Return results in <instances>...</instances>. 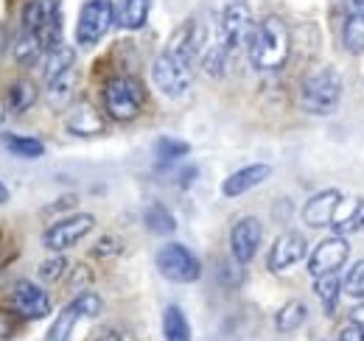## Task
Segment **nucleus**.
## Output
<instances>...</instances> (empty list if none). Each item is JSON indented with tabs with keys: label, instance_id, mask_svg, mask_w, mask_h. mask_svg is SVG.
<instances>
[{
	"label": "nucleus",
	"instance_id": "obj_11",
	"mask_svg": "<svg viewBox=\"0 0 364 341\" xmlns=\"http://www.w3.org/2000/svg\"><path fill=\"white\" fill-rule=\"evenodd\" d=\"M261 241H264V227L255 215H244L230 227V255L238 266H247L258 255Z\"/></svg>",
	"mask_w": 364,
	"mask_h": 341
},
{
	"label": "nucleus",
	"instance_id": "obj_39",
	"mask_svg": "<svg viewBox=\"0 0 364 341\" xmlns=\"http://www.w3.org/2000/svg\"><path fill=\"white\" fill-rule=\"evenodd\" d=\"M348 6L353 14H364V0H348Z\"/></svg>",
	"mask_w": 364,
	"mask_h": 341
},
{
	"label": "nucleus",
	"instance_id": "obj_25",
	"mask_svg": "<svg viewBox=\"0 0 364 341\" xmlns=\"http://www.w3.org/2000/svg\"><path fill=\"white\" fill-rule=\"evenodd\" d=\"M306 319H309V308H306V302L291 299V302H286V305L274 313V330H277V333H294V330L303 328Z\"/></svg>",
	"mask_w": 364,
	"mask_h": 341
},
{
	"label": "nucleus",
	"instance_id": "obj_10",
	"mask_svg": "<svg viewBox=\"0 0 364 341\" xmlns=\"http://www.w3.org/2000/svg\"><path fill=\"white\" fill-rule=\"evenodd\" d=\"M252 11L244 0H230L222 11V40L219 43L228 48V53H235L238 48H247L250 34H252Z\"/></svg>",
	"mask_w": 364,
	"mask_h": 341
},
{
	"label": "nucleus",
	"instance_id": "obj_9",
	"mask_svg": "<svg viewBox=\"0 0 364 341\" xmlns=\"http://www.w3.org/2000/svg\"><path fill=\"white\" fill-rule=\"evenodd\" d=\"M95 229V215L90 213H76L68 215L56 224H50L46 232H43V247L48 252H65V249H73L76 244H82L87 235Z\"/></svg>",
	"mask_w": 364,
	"mask_h": 341
},
{
	"label": "nucleus",
	"instance_id": "obj_3",
	"mask_svg": "<svg viewBox=\"0 0 364 341\" xmlns=\"http://www.w3.org/2000/svg\"><path fill=\"white\" fill-rule=\"evenodd\" d=\"M101 101H104V112L112 121H135L143 112L146 104V90L135 76H112L107 79V85L101 90Z\"/></svg>",
	"mask_w": 364,
	"mask_h": 341
},
{
	"label": "nucleus",
	"instance_id": "obj_28",
	"mask_svg": "<svg viewBox=\"0 0 364 341\" xmlns=\"http://www.w3.org/2000/svg\"><path fill=\"white\" fill-rule=\"evenodd\" d=\"M342 45L348 53L362 56L364 53V14H348L345 26H342Z\"/></svg>",
	"mask_w": 364,
	"mask_h": 341
},
{
	"label": "nucleus",
	"instance_id": "obj_34",
	"mask_svg": "<svg viewBox=\"0 0 364 341\" xmlns=\"http://www.w3.org/2000/svg\"><path fill=\"white\" fill-rule=\"evenodd\" d=\"M20 313L14 310V313H9V310H0V341H9L14 339V333H17V328H20Z\"/></svg>",
	"mask_w": 364,
	"mask_h": 341
},
{
	"label": "nucleus",
	"instance_id": "obj_29",
	"mask_svg": "<svg viewBox=\"0 0 364 341\" xmlns=\"http://www.w3.org/2000/svg\"><path fill=\"white\" fill-rule=\"evenodd\" d=\"M46 87H48V101H50V107H56V109L68 107V104H70V98H73V90H76V67H73V70H68L65 76H59V79L48 82Z\"/></svg>",
	"mask_w": 364,
	"mask_h": 341
},
{
	"label": "nucleus",
	"instance_id": "obj_42",
	"mask_svg": "<svg viewBox=\"0 0 364 341\" xmlns=\"http://www.w3.org/2000/svg\"><path fill=\"white\" fill-rule=\"evenodd\" d=\"M0 121H3V112H0Z\"/></svg>",
	"mask_w": 364,
	"mask_h": 341
},
{
	"label": "nucleus",
	"instance_id": "obj_26",
	"mask_svg": "<svg viewBox=\"0 0 364 341\" xmlns=\"http://www.w3.org/2000/svg\"><path fill=\"white\" fill-rule=\"evenodd\" d=\"M73 67H76V50L65 43L56 45L46 56V85L53 82V79H59V76H65Z\"/></svg>",
	"mask_w": 364,
	"mask_h": 341
},
{
	"label": "nucleus",
	"instance_id": "obj_33",
	"mask_svg": "<svg viewBox=\"0 0 364 341\" xmlns=\"http://www.w3.org/2000/svg\"><path fill=\"white\" fill-rule=\"evenodd\" d=\"M65 271H68V260L59 255V252L53 257H48V260H43L40 269H37L40 280H46V283H59L65 277Z\"/></svg>",
	"mask_w": 364,
	"mask_h": 341
},
{
	"label": "nucleus",
	"instance_id": "obj_19",
	"mask_svg": "<svg viewBox=\"0 0 364 341\" xmlns=\"http://www.w3.org/2000/svg\"><path fill=\"white\" fill-rule=\"evenodd\" d=\"M65 129H68L70 134H76V137H95V134H104L107 126H104L101 112H95L90 104H79V107L68 115Z\"/></svg>",
	"mask_w": 364,
	"mask_h": 341
},
{
	"label": "nucleus",
	"instance_id": "obj_13",
	"mask_svg": "<svg viewBox=\"0 0 364 341\" xmlns=\"http://www.w3.org/2000/svg\"><path fill=\"white\" fill-rule=\"evenodd\" d=\"M11 305L23 319H31V322H40L50 313L48 291L40 288L37 283H31V280H17L11 286Z\"/></svg>",
	"mask_w": 364,
	"mask_h": 341
},
{
	"label": "nucleus",
	"instance_id": "obj_40",
	"mask_svg": "<svg viewBox=\"0 0 364 341\" xmlns=\"http://www.w3.org/2000/svg\"><path fill=\"white\" fill-rule=\"evenodd\" d=\"M95 341H124L121 333H104V336H98Z\"/></svg>",
	"mask_w": 364,
	"mask_h": 341
},
{
	"label": "nucleus",
	"instance_id": "obj_38",
	"mask_svg": "<svg viewBox=\"0 0 364 341\" xmlns=\"http://www.w3.org/2000/svg\"><path fill=\"white\" fill-rule=\"evenodd\" d=\"M350 322H356V325H362L364 328V302H359V305L350 310Z\"/></svg>",
	"mask_w": 364,
	"mask_h": 341
},
{
	"label": "nucleus",
	"instance_id": "obj_35",
	"mask_svg": "<svg viewBox=\"0 0 364 341\" xmlns=\"http://www.w3.org/2000/svg\"><path fill=\"white\" fill-rule=\"evenodd\" d=\"M118 252H121V241H118V238H112V235L101 238V241H98V247H95V255L98 257L118 255Z\"/></svg>",
	"mask_w": 364,
	"mask_h": 341
},
{
	"label": "nucleus",
	"instance_id": "obj_17",
	"mask_svg": "<svg viewBox=\"0 0 364 341\" xmlns=\"http://www.w3.org/2000/svg\"><path fill=\"white\" fill-rule=\"evenodd\" d=\"M331 229L336 235H353V232H362L364 229V199H342L333 221H331Z\"/></svg>",
	"mask_w": 364,
	"mask_h": 341
},
{
	"label": "nucleus",
	"instance_id": "obj_7",
	"mask_svg": "<svg viewBox=\"0 0 364 341\" xmlns=\"http://www.w3.org/2000/svg\"><path fill=\"white\" fill-rule=\"evenodd\" d=\"M154 266H157V271H160L168 283H180V286L196 283V280L202 277V263H199V257L193 255L185 244H177V241H171V244H166V247L157 249Z\"/></svg>",
	"mask_w": 364,
	"mask_h": 341
},
{
	"label": "nucleus",
	"instance_id": "obj_31",
	"mask_svg": "<svg viewBox=\"0 0 364 341\" xmlns=\"http://www.w3.org/2000/svg\"><path fill=\"white\" fill-rule=\"evenodd\" d=\"M228 48L222 43L210 45L208 50H205V56H202V65H205V73L208 76H225V67H228Z\"/></svg>",
	"mask_w": 364,
	"mask_h": 341
},
{
	"label": "nucleus",
	"instance_id": "obj_27",
	"mask_svg": "<svg viewBox=\"0 0 364 341\" xmlns=\"http://www.w3.org/2000/svg\"><path fill=\"white\" fill-rule=\"evenodd\" d=\"M314 291H317L319 302H322V310H325L328 316H333L336 308H339V297H342V283H339L336 271L317 277V280H314Z\"/></svg>",
	"mask_w": 364,
	"mask_h": 341
},
{
	"label": "nucleus",
	"instance_id": "obj_24",
	"mask_svg": "<svg viewBox=\"0 0 364 341\" xmlns=\"http://www.w3.org/2000/svg\"><path fill=\"white\" fill-rule=\"evenodd\" d=\"M143 224L154 235H171V232H177V218H174V213L163 202H151L143 210Z\"/></svg>",
	"mask_w": 364,
	"mask_h": 341
},
{
	"label": "nucleus",
	"instance_id": "obj_37",
	"mask_svg": "<svg viewBox=\"0 0 364 341\" xmlns=\"http://www.w3.org/2000/svg\"><path fill=\"white\" fill-rule=\"evenodd\" d=\"M9 45H11V34H9V26H6V23H0V56H6Z\"/></svg>",
	"mask_w": 364,
	"mask_h": 341
},
{
	"label": "nucleus",
	"instance_id": "obj_36",
	"mask_svg": "<svg viewBox=\"0 0 364 341\" xmlns=\"http://www.w3.org/2000/svg\"><path fill=\"white\" fill-rule=\"evenodd\" d=\"M339 341H364V328L362 325H356V322L345 325L342 333H339Z\"/></svg>",
	"mask_w": 364,
	"mask_h": 341
},
{
	"label": "nucleus",
	"instance_id": "obj_18",
	"mask_svg": "<svg viewBox=\"0 0 364 341\" xmlns=\"http://www.w3.org/2000/svg\"><path fill=\"white\" fill-rule=\"evenodd\" d=\"M11 53L20 67H34L40 59L48 56V45L37 31H20V37L11 45Z\"/></svg>",
	"mask_w": 364,
	"mask_h": 341
},
{
	"label": "nucleus",
	"instance_id": "obj_15",
	"mask_svg": "<svg viewBox=\"0 0 364 341\" xmlns=\"http://www.w3.org/2000/svg\"><path fill=\"white\" fill-rule=\"evenodd\" d=\"M269 176H272V166H269V163H252V166H244V168L232 170L228 179L222 182V196L238 199V196L255 190L258 185H264Z\"/></svg>",
	"mask_w": 364,
	"mask_h": 341
},
{
	"label": "nucleus",
	"instance_id": "obj_22",
	"mask_svg": "<svg viewBox=\"0 0 364 341\" xmlns=\"http://www.w3.org/2000/svg\"><path fill=\"white\" fill-rule=\"evenodd\" d=\"M37 98H40V92H37L34 82H28V79L14 82V85L9 87V92H6V109L11 115H23V112H28L37 104Z\"/></svg>",
	"mask_w": 364,
	"mask_h": 341
},
{
	"label": "nucleus",
	"instance_id": "obj_5",
	"mask_svg": "<svg viewBox=\"0 0 364 341\" xmlns=\"http://www.w3.org/2000/svg\"><path fill=\"white\" fill-rule=\"evenodd\" d=\"M104 310V302L95 291H82L70 299L53 319V325L48 328L46 341H73L76 339V330L85 325V322H92L98 319Z\"/></svg>",
	"mask_w": 364,
	"mask_h": 341
},
{
	"label": "nucleus",
	"instance_id": "obj_8",
	"mask_svg": "<svg viewBox=\"0 0 364 341\" xmlns=\"http://www.w3.org/2000/svg\"><path fill=\"white\" fill-rule=\"evenodd\" d=\"M112 23H115L112 0H87L76 20V45H82V48L98 45Z\"/></svg>",
	"mask_w": 364,
	"mask_h": 341
},
{
	"label": "nucleus",
	"instance_id": "obj_1",
	"mask_svg": "<svg viewBox=\"0 0 364 341\" xmlns=\"http://www.w3.org/2000/svg\"><path fill=\"white\" fill-rule=\"evenodd\" d=\"M289 50H291V34L283 17L269 14L261 23H255L247 43V56L255 70H280L289 59Z\"/></svg>",
	"mask_w": 364,
	"mask_h": 341
},
{
	"label": "nucleus",
	"instance_id": "obj_12",
	"mask_svg": "<svg viewBox=\"0 0 364 341\" xmlns=\"http://www.w3.org/2000/svg\"><path fill=\"white\" fill-rule=\"evenodd\" d=\"M348 255H350L348 238L333 232V235H328L317 249L311 252V257H309V274H311L314 280L322 277V274H333V271H339V269L345 266Z\"/></svg>",
	"mask_w": 364,
	"mask_h": 341
},
{
	"label": "nucleus",
	"instance_id": "obj_2",
	"mask_svg": "<svg viewBox=\"0 0 364 341\" xmlns=\"http://www.w3.org/2000/svg\"><path fill=\"white\" fill-rule=\"evenodd\" d=\"M342 101V76L336 67H319L300 82V107L309 115H333Z\"/></svg>",
	"mask_w": 364,
	"mask_h": 341
},
{
	"label": "nucleus",
	"instance_id": "obj_14",
	"mask_svg": "<svg viewBox=\"0 0 364 341\" xmlns=\"http://www.w3.org/2000/svg\"><path fill=\"white\" fill-rule=\"evenodd\" d=\"M306 252H309V241L300 232H283L269 249L267 266H269V271L280 274V271L297 266L300 260H306Z\"/></svg>",
	"mask_w": 364,
	"mask_h": 341
},
{
	"label": "nucleus",
	"instance_id": "obj_21",
	"mask_svg": "<svg viewBox=\"0 0 364 341\" xmlns=\"http://www.w3.org/2000/svg\"><path fill=\"white\" fill-rule=\"evenodd\" d=\"M0 146L9 148L14 157L20 160H40L46 157V143L40 137H28V134H14V131H0Z\"/></svg>",
	"mask_w": 364,
	"mask_h": 341
},
{
	"label": "nucleus",
	"instance_id": "obj_32",
	"mask_svg": "<svg viewBox=\"0 0 364 341\" xmlns=\"http://www.w3.org/2000/svg\"><path fill=\"white\" fill-rule=\"evenodd\" d=\"M342 294L350 299H364V260H356V263L350 266V271L345 274Z\"/></svg>",
	"mask_w": 364,
	"mask_h": 341
},
{
	"label": "nucleus",
	"instance_id": "obj_30",
	"mask_svg": "<svg viewBox=\"0 0 364 341\" xmlns=\"http://www.w3.org/2000/svg\"><path fill=\"white\" fill-rule=\"evenodd\" d=\"M154 151L160 157V163H174L180 157H188L191 154V146L185 140H174V137H160L154 143Z\"/></svg>",
	"mask_w": 364,
	"mask_h": 341
},
{
	"label": "nucleus",
	"instance_id": "obj_23",
	"mask_svg": "<svg viewBox=\"0 0 364 341\" xmlns=\"http://www.w3.org/2000/svg\"><path fill=\"white\" fill-rule=\"evenodd\" d=\"M163 339L166 341H191V322L180 305H166L163 310Z\"/></svg>",
	"mask_w": 364,
	"mask_h": 341
},
{
	"label": "nucleus",
	"instance_id": "obj_41",
	"mask_svg": "<svg viewBox=\"0 0 364 341\" xmlns=\"http://www.w3.org/2000/svg\"><path fill=\"white\" fill-rule=\"evenodd\" d=\"M9 202V188H6V182L0 179V205H6Z\"/></svg>",
	"mask_w": 364,
	"mask_h": 341
},
{
	"label": "nucleus",
	"instance_id": "obj_6",
	"mask_svg": "<svg viewBox=\"0 0 364 341\" xmlns=\"http://www.w3.org/2000/svg\"><path fill=\"white\" fill-rule=\"evenodd\" d=\"M20 23L23 31H37L50 53L56 45H62V0H26Z\"/></svg>",
	"mask_w": 364,
	"mask_h": 341
},
{
	"label": "nucleus",
	"instance_id": "obj_4",
	"mask_svg": "<svg viewBox=\"0 0 364 341\" xmlns=\"http://www.w3.org/2000/svg\"><path fill=\"white\" fill-rule=\"evenodd\" d=\"M193 65L196 59H191L188 53L166 48L151 65V82L166 98H182L193 82Z\"/></svg>",
	"mask_w": 364,
	"mask_h": 341
},
{
	"label": "nucleus",
	"instance_id": "obj_16",
	"mask_svg": "<svg viewBox=\"0 0 364 341\" xmlns=\"http://www.w3.org/2000/svg\"><path fill=\"white\" fill-rule=\"evenodd\" d=\"M339 202H342V196H339V190H333V188L314 193V196L303 205V213H300L303 215V224H309L311 229L331 227V221H333V213H336Z\"/></svg>",
	"mask_w": 364,
	"mask_h": 341
},
{
	"label": "nucleus",
	"instance_id": "obj_20",
	"mask_svg": "<svg viewBox=\"0 0 364 341\" xmlns=\"http://www.w3.org/2000/svg\"><path fill=\"white\" fill-rule=\"evenodd\" d=\"M151 0H121L115 9V26L124 31H140L149 23Z\"/></svg>",
	"mask_w": 364,
	"mask_h": 341
}]
</instances>
